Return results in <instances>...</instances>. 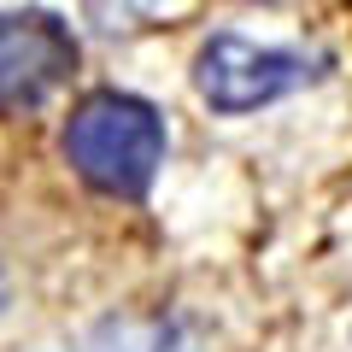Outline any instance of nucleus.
<instances>
[{
    "label": "nucleus",
    "instance_id": "obj_3",
    "mask_svg": "<svg viewBox=\"0 0 352 352\" xmlns=\"http://www.w3.org/2000/svg\"><path fill=\"white\" fill-rule=\"evenodd\" d=\"M76 71V41L53 12H12L0 30V88L6 106L30 112Z\"/></svg>",
    "mask_w": 352,
    "mask_h": 352
},
{
    "label": "nucleus",
    "instance_id": "obj_1",
    "mask_svg": "<svg viewBox=\"0 0 352 352\" xmlns=\"http://www.w3.org/2000/svg\"><path fill=\"white\" fill-rule=\"evenodd\" d=\"M65 159L76 164V176L88 188L141 200L164 164V118L135 94L100 88L65 124Z\"/></svg>",
    "mask_w": 352,
    "mask_h": 352
},
{
    "label": "nucleus",
    "instance_id": "obj_2",
    "mask_svg": "<svg viewBox=\"0 0 352 352\" xmlns=\"http://www.w3.org/2000/svg\"><path fill=\"white\" fill-rule=\"evenodd\" d=\"M323 71L317 53L300 47H258L247 36H212L194 59V88L217 112H258V106L282 100L294 88H305Z\"/></svg>",
    "mask_w": 352,
    "mask_h": 352
},
{
    "label": "nucleus",
    "instance_id": "obj_4",
    "mask_svg": "<svg viewBox=\"0 0 352 352\" xmlns=\"http://www.w3.org/2000/svg\"><path fill=\"white\" fill-rule=\"evenodd\" d=\"M264 6H288V0H264Z\"/></svg>",
    "mask_w": 352,
    "mask_h": 352
}]
</instances>
